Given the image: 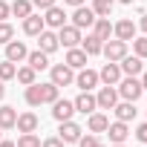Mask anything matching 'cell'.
Instances as JSON below:
<instances>
[{
    "label": "cell",
    "mask_w": 147,
    "mask_h": 147,
    "mask_svg": "<svg viewBox=\"0 0 147 147\" xmlns=\"http://www.w3.org/2000/svg\"><path fill=\"white\" fill-rule=\"evenodd\" d=\"M58 43L66 46V49L81 46V29H78V26H72V23H63V26L58 29Z\"/></svg>",
    "instance_id": "2"
},
{
    "label": "cell",
    "mask_w": 147,
    "mask_h": 147,
    "mask_svg": "<svg viewBox=\"0 0 147 147\" xmlns=\"http://www.w3.org/2000/svg\"><path fill=\"white\" fill-rule=\"evenodd\" d=\"M138 81H141V87H144V92H147V72H141V78H138Z\"/></svg>",
    "instance_id": "42"
},
{
    "label": "cell",
    "mask_w": 147,
    "mask_h": 147,
    "mask_svg": "<svg viewBox=\"0 0 147 147\" xmlns=\"http://www.w3.org/2000/svg\"><path fill=\"white\" fill-rule=\"evenodd\" d=\"M0 147H15V141H6V138H0Z\"/></svg>",
    "instance_id": "44"
},
{
    "label": "cell",
    "mask_w": 147,
    "mask_h": 147,
    "mask_svg": "<svg viewBox=\"0 0 147 147\" xmlns=\"http://www.w3.org/2000/svg\"><path fill=\"white\" fill-rule=\"evenodd\" d=\"M40 90H43V104H52V101H58V98H61V95H58V90H61V87H55L52 81L40 84Z\"/></svg>",
    "instance_id": "31"
},
{
    "label": "cell",
    "mask_w": 147,
    "mask_h": 147,
    "mask_svg": "<svg viewBox=\"0 0 147 147\" xmlns=\"http://www.w3.org/2000/svg\"><path fill=\"white\" fill-rule=\"evenodd\" d=\"M136 29H138V26H136L133 20H127V18H124V20H118V23L113 26V35H115L118 40H127V43H130V40L136 38Z\"/></svg>",
    "instance_id": "17"
},
{
    "label": "cell",
    "mask_w": 147,
    "mask_h": 147,
    "mask_svg": "<svg viewBox=\"0 0 147 147\" xmlns=\"http://www.w3.org/2000/svg\"><path fill=\"white\" fill-rule=\"evenodd\" d=\"M18 121V110L15 107H0V130H12Z\"/></svg>",
    "instance_id": "27"
},
{
    "label": "cell",
    "mask_w": 147,
    "mask_h": 147,
    "mask_svg": "<svg viewBox=\"0 0 147 147\" xmlns=\"http://www.w3.org/2000/svg\"><path fill=\"white\" fill-rule=\"evenodd\" d=\"M6 81H0V101H3V95H6V87H3Z\"/></svg>",
    "instance_id": "45"
},
{
    "label": "cell",
    "mask_w": 147,
    "mask_h": 147,
    "mask_svg": "<svg viewBox=\"0 0 147 147\" xmlns=\"http://www.w3.org/2000/svg\"><path fill=\"white\" fill-rule=\"evenodd\" d=\"M0 138H3V130H0Z\"/></svg>",
    "instance_id": "49"
},
{
    "label": "cell",
    "mask_w": 147,
    "mask_h": 147,
    "mask_svg": "<svg viewBox=\"0 0 147 147\" xmlns=\"http://www.w3.org/2000/svg\"><path fill=\"white\" fill-rule=\"evenodd\" d=\"M101 46H104V40H98L92 32H90L87 38H81V49H84L87 55H101Z\"/></svg>",
    "instance_id": "25"
},
{
    "label": "cell",
    "mask_w": 147,
    "mask_h": 147,
    "mask_svg": "<svg viewBox=\"0 0 147 147\" xmlns=\"http://www.w3.org/2000/svg\"><path fill=\"white\" fill-rule=\"evenodd\" d=\"M98 81L107 84V87H115V84L121 81V66L113 63V61H107V63L101 66V72H98Z\"/></svg>",
    "instance_id": "10"
},
{
    "label": "cell",
    "mask_w": 147,
    "mask_h": 147,
    "mask_svg": "<svg viewBox=\"0 0 147 147\" xmlns=\"http://www.w3.org/2000/svg\"><path fill=\"white\" fill-rule=\"evenodd\" d=\"M15 147H40V138H38L35 133H23V136L15 141Z\"/></svg>",
    "instance_id": "33"
},
{
    "label": "cell",
    "mask_w": 147,
    "mask_h": 147,
    "mask_svg": "<svg viewBox=\"0 0 147 147\" xmlns=\"http://www.w3.org/2000/svg\"><path fill=\"white\" fill-rule=\"evenodd\" d=\"M12 38H15V29H12V23L0 20V43H9Z\"/></svg>",
    "instance_id": "35"
},
{
    "label": "cell",
    "mask_w": 147,
    "mask_h": 147,
    "mask_svg": "<svg viewBox=\"0 0 147 147\" xmlns=\"http://www.w3.org/2000/svg\"><path fill=\"white\" fill-rule=\"evenodd\" d=\"M26 104H29V107H40V104H43V90H40L38 81L26 87Z\"/></svg>",
    "instance_id": "26"
},
{
    "label": "cell",
    "mask_w": 147,
    "mask_h": 147,
    "mask_svg": "<svg viewBox=\"0 0 147 147\" xmlns=\"http://www.w3.org/2000/svg\"><path fill=\"white\" fill-rule=\"evenodd\" d=\"M26 55H29V49H26L23 40H15V38H12V40L6 43V61H12V63H23Z\"/></svg>",
    "instance_id": "11"
},
{
    "label": "cell",
    "mask_w": 147,
    "mask_h": 147,
    "mask_svg": "<svg viewBox=\"0 0 147 147\" xmlns=\"http://www.w3.org/2000/svg\"><path fill=\"white\" fill-rule=\"evenodd\" d=\"M12 15L15 18H29L32 15V0H15V3H12Z\"/></svg>",
    "instance_id": "29"
},
{
    "label": "cell",
    "mask_w": 147,
    "mask_h": 147,
    "mask_svg": "<svg viewBox=\"0 0 147 147\" xmlns=\"http://www.w3.org/2000/svg\"><path fill=\"white\" fill-rule=\"evenodd\" d=\"M81 124H75V121H61V127H58V138L63 141V144H78V138H81Z\"/></svg>",
    "instance_id": "5"
},
{
    "label": "cell",
    "mask_w": 147,
    "mask_h": 147,
    "mask_svg": "<svg viewBox=\"0 0 147 147\" xmlns=\"http://www.w3.org/2000/svg\"><path fill=\"white\" fill-rule=\"evenodd\" d=\"M113 110H115V118H118V121H127V124H130V121L136 118V113H138V110H136V101H121V104H115Z\"/></svg>",
    "instance_id": "22"
},
{
    "label": "cell",
    "mask_w": 147,
    "mask_h": 147,
    "mask_svg": "<svg viewBox=\"0 0 147 147\" xmlns=\"http://www.w3.org/2000/svg\"><path fill=\"white\" fill-rule=\"evenodd\" d=\"M87 52L81 49V46H72V49H66V58H63V63L66 66H72V69H84L87 66Z\"/></svg>",
    "instance_id": "16"
},
{
    "label": "cell",
    "mask_w": 147,
    "mask_h": 147,
    "mask_svg": "<svg viewBox=\"0 0 147 147\" xmlns=\"http://www.w3.org/2000/svg\"><path fill=\"white\" fill-rule=\"evenodd\" d=\"M43 23H46L49 29H61V26L66 23V12H63L58 3H55V6H49V9H46V15H43Z\"/></svg>",
    "instance_id": "14"
},
{
    "label": "cell",
    "mask_w": 147,
    "mask_h": 147,
    "mask_svg": "<svg viewBox=\"0 0 147 147\" xmlns=\"http://www.w3.org/2000/svg\"><path fill=\"white\" fill-rule=\"evenodd\" d=\"M95 104H98V110H113V107L118 104V90L104 84V87L98 90V95H95Z\"/></svg>",
    "instance_id": "9"
},
{
    "label": "cell",
    "mask_w": 147,
    "mask_h": 147,
    "mask_svg": "<svg viewBox=\"0 0 147 147\" xmlns=\"http://www.w3.org/2000/svg\"><path fill=\"white\" fill-rule=\"evenodd\" d=\"M92 35H95L98 40H110V38H113V23H110V18H95Z\"/></svg>",
    "instance_id": "21"
},
{
    "label": "cell",
    "mask_w": 147,
    "mask_h": 147,
    "mask_svg": "<svg viewBox=\"0 0 147 147\" xmlns=\"http://www.w3.org/2000/svg\"><path fill=\"white\" fill-rule=\"evenodd\" d=\"M72 104H75V113H84V115H90V113H95V110H98V104H95V95H92V92H81Z\"/></svg>",
    "instance_id": "18"
},
{
    "label": "cell",
    "mask_w": 147,
    "mask_h": 147,
    "mask_svg": "<svg viewBox=\"0 0 147 147\" xmlns=\"http://www.w3.org/2000/svg\"><path fill=\"white\" fill-rule=\"evenodd\" d=\"M15 72H18V66L12 61H0V81H12Z\"/></svg>",
    "instance_id": "32"
},
{
    "label": "cell",
    "mask_w": 147,
    "mask_h": 147,
    "mask_svg": "<svg viewBox=\"0 0 147 147\" xmlns=\"http://www.w3.org/2000/svg\"><path fill=\"white\" fill-rule=\"evenodd\" d=\"M92 23H95V12L90 6H75V12H72V26H78L84 32V29H92Z\"/></svg>",
    "instance_id": "6"
},
{
    "label": "cell",
    "mask_w": 147,
    "mask_h": 147,
    "mask_svg": "<svg viewBox=\"0 0 147 147\" xmlns=\"http://www.w3.org/2000/svg\"><path fill=\"white\" fill-rule=\"evenodd\" d=\"M133 52L138 58H147V35L144 38H133Z\"/></svg>",
    "instance_id": "34"
},
{
    "label": "cell",
    "mask_w": 147,
    "mask_h": 147,
    "mask_svg": "<svg viewBox=\"0 0 147 147\" xmlns=\"http://www.w3.org/2000/svg\"><path fill=\"white\" fill-rule=\"evenodd\" d=\"M55 3H58V0H32V6H38V9H43V12H46L49 6H55Z\"/></svg>",
    "instance_id": "40"
},
{
    "label": "cell",
    "mask_w": 147,
    "mask_h": 147,
    "mask_svg": "<svg viewBox=\"0 0 147 147\" xmlns=\"http://www.w3.org/2000/svg\"><path fill=\"white\" fill-rule=\"evenodd\" d=\"M75 87L81 90V92H90V90H95L98 87V72L95 69H78V75H75Z\"/></svg>",
    "instance_id": "8"
},
{
    "label": "cell",
    "mask_w": 147,
    "mask_h": 147,
    "mask_svg": "<svg viewBox=\"0 0 147 147\" xmlns=\"http://www.w3.org/2000/svg\"><path fill=\"white\" fill-rule=\"evenodd\" d=\"M52 69V84L55 87H69V84H75V69L66 66V63H55L49 66Z\"/></svg>",
    "instance_id": "3"
},
{
    "label": "cell",
    "mask_w": 147,
    "mask_h": 147,
    "mask_svg": "<svg viewBox=\"0 0 147 147\" xmlns=\"http://www.w3.org/2000/svg\"><path fill=\"white\" fill-rule=\"evenodd\" d=\"M113 6H115V0H92V12H95V18H110V12H113Z\"/></svg>",
    "instance_id": "28"
},
{
    "label": "cell",
    "mask_w": 147,
    "mask_h": 147,
    "mask_svg": "<svg viewBox=\"0 0 147 147\" xmlns=\"http://www.w3.org/2000/svg\"><path fill=\"white\" fill-rule=\"evenodd\" d=\"M144 147H147V144H144Z\"/></svg>",
    "instance_id": "50"
},
{
    "label": "cell",
    "mask_w": 147,
    "mask_h": 147,
    "mask_svg": "<svg viewBox=\"0 0 147 147\" xmlns=\"http://www.w3.org/2000/svg\"><path fill=\"white\" fill-rule=\"evenodd\" d=\"M63 3H66V6H72V9H75V6H84V0H63Z\"/></svg>",
    "instance_id": "41"
},
{
    "label": "cell",
    "mask_w": 147,
    "mask_h": 147,
    "mask_svg": "<svg viewBox=\"0 0 147 147\" xmlns=\"http://www.w3.org/2000/svg\"><path fill=\"white\" fill-rule=\"evenodd\" d=\"M101 52H104V58H107V61L118 63V61L127 55V40H118V38H113V40H104Z\"/></svg>",
    "instance_id": "4"
},
{
    "label": "cell",
    "mask_w": 147,
    "mask_h": 147,
    "mask_svg": "<svg viewBox=\"0 0 147 147\" xmlns=\"http://www.w3.org/2000/svg\"><path fill=\"white\" fill-rule=\"evenodd\" d=\"M107 127H110V118H107L104 113H98V110L90 113V118H87V130H90V133H104Z\"/></svg>",
    "instance_id": "23"
},
{
    "label": "cell",
    "mask_w": 147,
    "mask_h": 147,
    "mask_svg": "<svg viewBox=\"0 0 147 147\" xmlns=\"http://www.w3.org/2000/svg\"><path fill=\"white\" fill-rule=\"evenodd\" d=\"M115 87H118V95H121L124 101H138L141 92H144V87H141V81H138L136 75H127V78L118 81Z\"/></svg>",
    "instance_id": "1"
},
{
    "label": "cell",
    "mask_w": 147,
    "mask_h": 147,
    "mask_svg": "<svg viewBox=\"0 0 147 147\" xmlns=\"http://www.w3.org/2000/svg\"><path fill=\"white\" fill-rule=\"evenodd\" d=\"M38 115L35 113H20L18 115V121H15V127H18V133H35L38 130Z\"/></svg>",
    "instance_id": "20"
},
{
    "label": "cell",
    "mask_w": 147,
    "mask_h": 147,
    "mask_svg": "<svg viewBox=\"0 0 147 147\" xmlns=\"http://www.w3.org/2000/svg\"><path fill=\"white\" fill-rule=\"evenodd\" d=\"M58 46H61V43H58V32H52V29H43V32L38 35V49H40V52L52 55Z\"/></svg>",
    "instance_id": "15"
},
{
    "label": "cell",
    "mask_w": 147,
    "mask_h": 147,
    "mask_svg": "<svg viewBox=\"0 0 147 147\" xmlns=\"http://www.w3.org/2000/svg\"><path fill=\"white\" fill-rule=\"evenodd\" d=\"M26 63H29L35 72H38V69H46V66H49V55H46V52H40V49H35V52H29V55H26Z\"/></svg>",
    "instance_id": "24"
},
{
    "label": "cell",
    "mask_w": 147,
    "mask_h": 147,
    "mask_svg": "<svg viewBox=\"0 0 147 147\" xmlns=\"http://www.w3.org/2000/svg\"><path fill=\"white\" fill-rule=\"evenodd\" d=\"M95 147H107V144H101V141H98V144H95Z\"/></svg>",
    "instance_id": "47"
},
{
    "label": "cell",
    "mask_w": 147,
    "mask_h": 147,
    "mask_svg": "<svg viewBox=\"0 0 147 147\" xmlns=\"http://www.w3.org/2000/svg\"><path fill=\"white\" fill-rule=\"evenodd\" d=\"M40 147H63V141H61L58 136H49V138H43V141H40Z\"/></svg>",
    "instance_id": "38"
},
{
    "label": "cell",
    "mask_w": 147,
    "mask_h": 147,
    "mask_svg": "<svg viewBox=\"0 0 147 147\" xmlns=\"http://www.w3.org/2000/svg\"><path fill=\"white\" fill-rule=\"evenodd\" d=\"M95 144H98L95 133H87V136H81V138H78V147H95Z\"/></svg>",
    "instance_id": "36"
},
{
    "label": "cell",
    "mask_w": 147,
    "mask_h": 147,
    "mask_svg": "<svg viewBox=\"0 0 147 147\" xmlns=\"http://www.w3.org/2000/svg\"><path fill=\"white\" fill-rule=\"evenodd\" d=\"M43 29H46V23H43L40 15H29V18H23V32H26L29 38H38Z\"/></svg>",
    "instance_id": "19"
},
{
    "label": "cell",
    "mask_w": 147,
    "mask_h": 147,
    "mask_svg": "<svg viewBox=\"0 0 147 147\" xmlns=\"http://www.w3.org/2000/svg\"><path fill=\"white\" fill-rule=\"evenodd\" d=\"M118 3H133V0H118Z\"/></svg>",
    "instance_id": "46"
},
{
    "label": "cell",
    "mask_w": 147,
    "mask_h": 147,
    "mask_svg": "<svg viewBox=\"0 0 147 147\" xmlns=\"http://www.w3.org/2000/svg\"><path fill=\"white\" fill-rule=\"evenodd\" d=\"M138 26H141V32H147V15H141V23Z\"/></svg>",
    "instance_id": "43"
},
{
    "label": "cell",
    "mask_w": 147,
    "mask_h": 147,
    "mask_svg": "<svg viewBox=\"0 0 147 147\" xmlns=\"http://www.w3.org/2000/svg\"><path fill=\"white\" fill-rule=\"evenodd\" d=\"M9 15H12V6L6 3V0H0V20H6Z\"/></svg>",
    "instance_id": "39"
},
{
    "label": "cell",
    "mask_w": 147,
    "mask_h": 147,
    "mask_svg": "<svg viewBox=\"0 0 147 147\" xmlns=\"http://www.w3.org/2000/svg\"><path fill=\"white\" fill-rule=\"evenodd\" d=\"M15 78L23 84V87H29V84H35V69L26 63V66H18V72H15Z\"/></svg>",
    "instance_id": "30"
},
{
    "label": "cell",
    "mask_w": 147,
    "mask_h": 147,
    "mask_svg": "<svg viewBox=\"0 0 147 147\" xmlns=\"http://www.w3.org/2000/svg\"><path fill=\"white\" fill-rule=\"evenodd\" d=\"M72 113H75V104H72V101H66V98L52 101V118L55 121H69Z\"/></svg>",
    "instance_id": "13"
},
{
    "label": "cell",
    "mask_w": 147,
    "mask_h": 147,
    "mask_svg": "<svg viewBox=\"0 0 147 147\" xmlns=\"http://www.w3.org/2000/svg\"><path fill=\"white\" fill-rule=\"evenodd\" d=\"M104 133L110 136V144H124V141H127V136H130V127H127V121H118V118H115Z\"/></svg>",
    "instance_id": "12"
},
{
    "label": "cell",
    "mask_w": 147,
    "mask_h": 147,
    "mask_svg": "<svg viewBox=\"0 0 147 147\" xmlns=\"http://www.w3.org/2000/svg\"><path fill=\"white\" fill-rule=\"evenodd\" d=\"M113 147H124V144H113Z\"/></svg>",
    "instance_id": "48"
},
{
    "label": "cell",
    "mask_w": 147,
    "mask_h": 147,
    "mask_svg": "<svg viewBox=\"0 0 147 147\" xmlns=\"http://www.w3.org/2000/svg\"><path fill=\"white\" fill-rule=\"evenodd\" d=\"M133 136H136V138H138V141H141V144H147V121H144V124H138V127H136V133H133Z\"/></svg>",
    "instance_id": "37"
},
{
    "label": "cell",
    "mask_w": 147,
    "mask_h": 147,
    "mask_svg": "<svg viewBox=\"0 0 147 147\" xmlns=\"http://www.w3.org/2000/svg\"><path fill=\"white\" fill-rule=\"evenodd\" d=\"M118 66H121V75H141L144 72V58H138V55H124L121 61H118Z\"/></svg>",
    "instance_id": "7"
}]
</instances>
